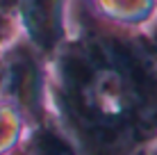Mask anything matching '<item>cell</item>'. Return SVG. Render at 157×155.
Instances as JSON below:
<instances>
[{
    "label": "cell",
    "instance_id": "6",
    "mask_svg": "<svg viewBox=\"0 0 157 155\" xmlns=\"http://www.w3.org/2000/svg\"><path fill=\"white\" fill-rule=\"evenodd\" d=\"M153 46H155V50H157V32H155V41H153Z\"/></svg>",
    "mask_w": 157,
    "mask_h": 155
},
{
    "label": "cell",
    "instance_id": "2",
    "mask_svg": "<svg viewBox=\"0 0 157 155\" xmlns=\"http://www.w3.org/2000/svg\"><path fill=\"white\" fill-rule=\"evenodd\" d=\"M5 89L25 107H36L39 100V68L34 55L25 46H16L5 60Z\"/></svg>",
    "mask_w": 157,
    "mask_h": 155
},
{
    "label": "cell",
    "instance_id": "4",
    "mask_svg": "<svg viewBox=\"0 0 157 155\" xmlns=\"http://www.w3.org/2000/svg\"><path fill=\"white\" fill-rule=\"evenodd\" d=\"M34 155H73V151L59 137L50 132H41L34 141Z\"/></svg>",
    "mask_w": 157,
    "mask_h": 155
},
{
    "label": "cell",
    "instance_id": "3",
    "mask_svg": "<svg viewBox=\"0 0 157 155\" xmlns=\"http://www.w3.org/2000/svg\"><path fill=\"white\" fill-rule=\"evenodd\" d=\"M98 7L118 23H144L155 9V0H98Z\"/></svg>",
    "mask_w": 157,
    "mask_h": 155
},
{
    "label": "cell",
    "instance_id": "1",
    "mask_svg": "<svg viewBox=\"0 0 157 155\" xmlns=\"http://www.w3.org/2000/svg\"><path fill=\"white\" fill-rule=\"evenodd\" d=\"M30 41L41 52H52L62 39L64 0H16Z\"/></svg>",
    "mask_w": 157,
    "mask_h": 155
},
{
    "label": "cell",
    "instance_id": "5",
    "mask_svg": "<svg viewBox=\"0 0 157 155\" xmlns=\"http://www.w3.org/2000/svg\"><path fill=\"white\" fill-rule=\"evenodd\" d=\"M12 9H16V0H0V14L12 12Z\"/></svg>",
    "mask_w": 157,
    "mask_h": 155
}]
</instances>
